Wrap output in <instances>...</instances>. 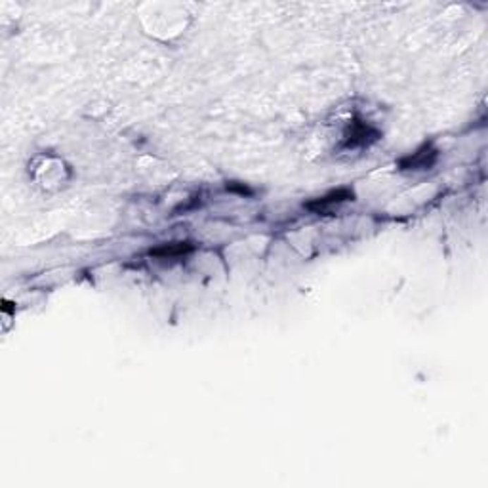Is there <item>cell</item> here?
I'll return each instance as SVG.
<instances>
[{"mask_svg": "<svg viewBox=\"0 0 488 488\" xmlns=\"http://www.w3.org/2000/svg\"><path fill=\"white\" fill-rule=\"evenodd\" d=\"M379 132L374 126H370L368 122L360 121V118H353L349 122V126L343 132V147L346 149H357V147H368L370 143L378 142Z\"/></svg>", "mask_w": 488, "mask_h": 488, "instance_id": "obj_1", "label": "cell"}, {"mask_svg": "<svg viewBox=\"0 0 488 488\" xmlns=\"http://www.w3.org/2000/svg\"><path fill=\"white\" fill-rule=\"evenodd\" d=\"M435 161H437V151L431 145H424L422 149H417L416 153L401 159L398 164H401L403 170H425V168L433 166Z\"/></svg>", "mask_w": 488, "mask_h": 488, "instance_id": "obj_2", "label": "cell"}, {"mask_svg": "<svg viewBox=\"0 0 488 488\" xmlns=\"http://www.w3.org/2000/svg\"><path fill=\"white\" fill-rule=\"evenodd\" d=\"M346 200H353V191H351V189H338V191H332V193L324 195L321 199L311 200V202H307V208L309 210H313V212L321 214L330 210L332 206H338L341 205V202H346Z\"/></svg>", "mask_w": 488, "mask_h": 488, "instance_id": "obj_3", "label": "cell"}, {"mask_svg": "<svg viewBox=\"0 0 488 488\" xmlns=\"http://www.w3.org/2000/svg\"><path fill=\"white\" fill-rule=\"evenodd\" d=\"M191 250H193V244L191 243H168L151 250V256L168 262V260H178V257L187 256Z\"/></svg>", "mask_w": 488, "mask_h": 488, "instance_id": "obj_4", "label": "cell"}]
</instances>
